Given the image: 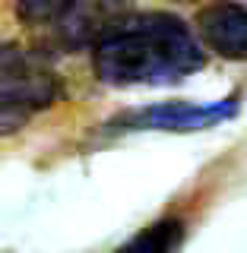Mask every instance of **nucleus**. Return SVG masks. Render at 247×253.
I'll return each instance as SVG.
<instances>
[{
  "label": "nucleus",
  "mask_w": 247,
  "mask_h": 253,
  "mask_svg": "<svg viewBox=\"0 0 247 253\" xmlns=\"http://www.w3.org/2000/svg\"><path fill=\"white\" fill-rule=\"evenodd\" d=\"M241 89H235L225 98L216 101H155V105H140L114 114L105 124L108 136L117 133H194L219 126L241 111Z\"/></svg>",
  "instance_id": "7ed1b4c3"
},
{
  "label": "nucleus",
  "mask_w": 247,
  "mask_h": 253,
  "mask_svg": "<svg viewBox=\"0 0 247 253\" xmlns=\"http://www.w3.org/2000/svg\"><path fill=\"white\" fill-rule=\"evenodd\" d=\"M194 29L222 60H247V6L238 0H209L197 10Z\"/></svg>",
  "instance_id": "20e7f679"
},
{
  "label": "nucleus",
  "mask_w": 247,
  "mask_h": 253,
  "mask_svg": "<svg viewBox=\"0 0 247 253\" xmlns=\"http://www.w3.org/2000/svg\"><path fill=\"white\" fill-rule=\"evenodd\" d=\"M130 0H76L54 22V44L63 51L92 47L101 35L127 16Z\"/></svg>",
  "instance_id": "39448f33"
},
{
  "label": "nucleus",
  "mask_w": 247,
  "mask_h": 253,
  "mask_svg": "<svg viewBox=\"0 0 247 253\" xmlns=\"http://www.w3.org/2000/svg\"><path fill=\"white\" fill-rule=\"evenodd\" d=\"M206 67L203 38L174 13H127L92 44V73L111 89H165Z\"/></svg>",
  "instance_id": "f257e3e1"
},
{
  "label": "nucleus",
  "mask_w": 247,
  "mask_h": 253,
  "mask_svg": "<svg viewBox=\"0 0 247 253\" xmlns=\"http://www.w3.org/2000/svg\"><path fill=\"white\" fill-rule=\"evenodd\" d=\"M63 85L42 54L22 44H3L0 54V98H3V133L22 130L35 114L57 105Z\"/></svg>",
  "instance_id": "f03ea898"
},
{
  "label": "nucleus",
  "mask_w": 247,
  "mask_h": 253,
  "mask_svg": "<svg viewBox=\"0 0 247 253\" xmlns=\"http://www.w3.org/2000/svg\"><path fill=\"white\" fill-rule=\"evenodd\" d=\"M181 241H184V221L178 215H168L152 221L149 228H143L140 234H133L114 253H178Z\"/></svg>",
  "instance_id": "423d86ee"
},
{
  "label": "nucleus",
  "mask_w": 247,
  "mask_h": 253,
  "mask_svg": "<svg viewBox=\"0 0 247 253\" xmlns=\"http://www.w3.org/2000/svg\"><path fill=\"white\" fill-rule=\"evenodd\" d=\"M76 0H13L16 16L26 26H54Z\"/></svg>",
  "instance_id": "0eeeda50"
},
{
  "label": "nucleus",
  "mask_w": 247,
  "mask_h": 253,
  "mask_svg": "<svg viewBox=\"0 0 247 253\" xmlns=\"http://www.w3.org/2000/svg\"><path fill=\"white\" fill-rule=\"evenodd\" d=\"M178 3H197V0H178Z\"/></svg>",
  "instance_id": "6e6552de"
}]
</instances>
